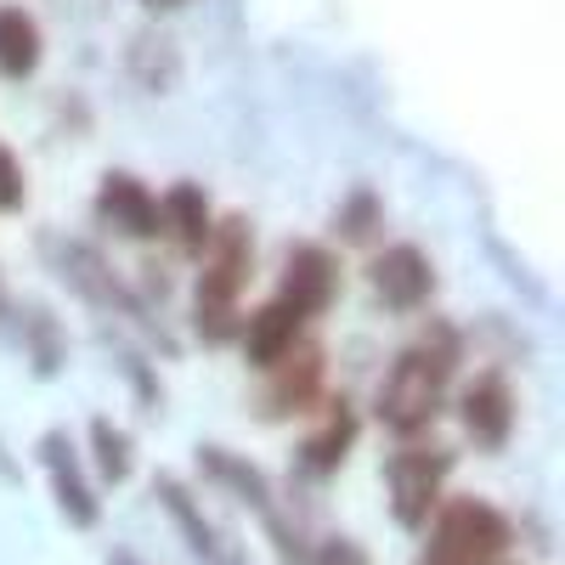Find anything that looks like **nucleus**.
<instances>
[{"mask_svg": "<svg viewBox=\"0 0 565 565\" xmlns=\"http://www.w3.org/2000/svg\"><path fill=\"white\" fill-rule=\"evenodd\" d=\"M114 565H136V559H130V554H114Z\"/></svg>", "mask_w": 565, "mask_h": 565, "instance_id": "21", "label": "nucleus"}, {"mask_svg": "<svg viewBox=\"0 0 565 565\" xmlns=\"http://www.w3.org/2000/svg\"><path fill=\"white\" fill-rule=\"evenodd\" d=\"M90 447H97V476L119 487L130 476V463H136L130 458V436L119 430L114 418H90Z\"/></svg>", "mask_w": 565, "mask_h": 565, "instance_id": "17", "label": "nucleus"}, {"mask_svg": "<svg viewBox=\"0 0 565 565\" xmlns=\"http://www.w3.org/2000/svg\"><path fill=\"white\" fill-rule=\"evenodd\" d=\"M367 282H373V295H380V306L391 311H424L436 295V266L430 255H424L418 244H385L380 255L367 260Z\"/></svg>", "mask_w": 565, "mask_h": 565, "instance_id": "5", "label": "nucleus"}, {"mask_svg": "<svg viewBox=\"0 0 565 565\" xmlns=\"http://www.w3.org/2000/svg\"><path fill=\"white\" fill-rule=\"evenodd\" d=\"M380 226H385V210H380V199H373L367 186H356V193L334 210V238L340 244H373Z\"/></svg>", "mask_w": 565, "mask_h": 565, "instance_id": "16", "label": "nucleus"}, {"mask_svg": "<svg viewBox=\"0 0 565 565\" xmlns=\"http://www.w3.org/2000/svg\"><path fill=\"white\" fill-rule=\"evenodd\" d=\"M159 503L175 514V526L186 532V537H193V548L204 554V559H215V565H232V554H226V543H221V532L204 521V514H199V503H193V492H186L181 481H159Z\"/></svg>", "mask_w": 565, "mask_h": 565, "instance_id": "14", "label": "nucleus"}, {"mask_svg": "<svg viewBox=\"0 0 565 565\" xmlns=\"http://www.w3.org/2000/svg\"><path fill=\"white\" fill-rule=\"evenodd\" d=\"M199 458H204V469H210L215 481L238 487L255 509H266V514H271V492H266V476H260V469H249L244 458H232L226 447H199Z\"/></svg>", "mask_w": 565, "mask_h": 565, "instance_id": "15", "label": "nucleus"}, {"mask_svg": "<svg viewBox=\"0 0 565 565\" xmlns=\"http://www.w3.org/2000/svg\"><path fill=\"white\" fill-rule=\"evenodd\" d=\"M340 295V255L328 244H289L277 277V300H289L306 322H317Z\"/></svg>", "mask_w": 565, "mask_h": 565, "instance_id": "4", "label": "nucleus"}, {"mask_svg": "<svg viewBox=\"0 0 565 565\" xmlns=\"http://www.w3.org/2000/svg\"><path fill=\"white\" fill-rule=\"evenodd\" d=\"M40 57H45V34H40V18L18 0L0 7V79H34L40 74Z\"/></svg>", "mask_w": 565, "mask_h": 565, "instance_id": "12", "label": "nucleus"}, {"mask_svg": "<svg viewBox=\"0 0 565 565\" xmlns=\"http://www.w3.org/2000/svg\"><path fill=\"white\" fill-rule=\"evenodd\" d=\"M141 7H153V12H175V7H186V0H141Z\"/></svg>", "mask_w": 565, "mask_h": 565, "instance_id": "20", "label": "nucleus"}, {"mask_svg": "<svg viewBox=\"0 0 565 565\" xmlns=\"http://www.w3.org/2000/svg\"><path fill=\"white\" fill-rule=\"evenodd\" d=\"M199 282H193V328L210 345H232L244 322V289L255 271V232L244 215H215V232L199 255Z\"/></svg>", "mask_w": 565, "mask_h": 565, "instance_id": "2", "label": "nucleus"}, {"mask_svg": "<svg viewBox=\"0 0 565 565\" xmlns=\"http://www.w3.org/2000/svg\"><path fill=\"white\" fill-rule=\"evenodd\" d=\"M97 221L114 226L119 238L148 244V238H159V193L130 170H108L97 181Z\"/></svg>", "mask_w": 565, "mask_h": 565, "instance_id": "8", "label": "nucleus"}, {"mask_svg": "<svg viewBox=\"0 0 565 565\" xmlns=\"http://www.w3.org/2000/svg\"><path fill=\"white\" fill-rule=\"evenodd\" d=\"M463 362V340H458V328L452 322H430L413 345L396 351L391 373H385V385H380V424L391 436L413 441L424 436L436 424L447 391H452V373Z\"/></svg>", "mask_w": 565, "mask_h": 565, "instance_id": "1", "label": "nucleus"}, {"mask_svg": "<svg viewBox=\"0 0 565 565\" xmlns=\"http://www.w3.org/2000/svg\"><path fill=\"white\" fill-rule=\"evenodd\" d=\"M306 340V317L289 306V300H266L260 311H249L244 322H238V345H244V362L249 367H271V362H282V356H289L295 345Z\"/></svg>", "mask_w": 565, "mask_h": 565, "instance_id": "9", "label": "nucleus"}, {"mask_svg": "<svg viewBox=\"0 0 565 565\" xmlns=\"http://www.w3.org/2000/svg\"><path fill=\"white\" fill-rule=\"evenodd\" d=\"M452 476V452L436 447V441H402L385 463V487H391V514H396V526L407 532H424L430 526V514L441 503V487Z\"/></svg>", "mask_w": 565, "mask_h": 565, "instance_id": "3", "label": "nucleus"}, {"mask_svg": "<svg viewBox=\"0 0 565 565\" xmlns=\"http://www.w3.org/2000/svg\"><path fill=\"white\" fill-rule=\"evenodd\" d=\"M311 559H317V565H367V554H362L351 537H328Z\"/></svg>", "mask_w": 565, "mask_h": 565, "instance_id": "19", "label": "nucleus"}, {"mask_svg": "<svg viewBox=\"0 0 565 565\" xmlns=\"http://www.w3.org/2000/svg\"><path fill=\"white\" fill-rule=\"evenodd\" d=\"M322 380H328V356L322 345L300 340L282 362L266 367V396H260V413L266 418H289V413H306L322 402Z\"/></svg>", "mask_w": 565, "mask_h": 565, "instance_id": "7", "label": "nucleus"}, {"mask_svg": "<svg viewBox=\"0 0 565 565\" xmlns=\"http://www.w3.org/2000/svg\"><path fill=\"white\" fill-rule=\"evenodd\" d=\"M458 418H463V436L481 452H503L509 436H514V385L498 367L476 373V380L458 391Z\"/></svg>", "mask_w": 565, "mask_h": 565, "instance_id": "6", "label": "nucleus"}, {"mask_svg": "<svg viewBox=\"0 0 565 565\" xmlns=\"http://www.w3.org/2000/svg\"><path fill=\"white\" fill-rule=\"evenodd\" d=\"M215 232V204L199 181H175L159 193V238H170L181 255H204Z\"/></svg>", "mask_w": 565, "mask_h": 565, "instance_id": "10", "label": "nucleus"}, {"mask_svg": "<svg viewBox=\"0 0 565 565\" xmlns=\"http://www.w3.org/2000/svg\"><path fill=\"white\" fill-rule=\"evenodd\" d=\"M29 204V170H23V159L12 153V141L0 136V215H12V210H23Z\"/></svg>", "mask_w": 565, "mask_h": 565, "instance_id": "18", "label": "nucleus"}, {"mask_svg": "<svg viewBox=\"0 0 565 565\" xmlns=\"http://www.w3.org/2000/svg\"><path fill=\"white\" fill-rule=\"evenodd\" d=\"M40 458H45V476H52V492H57V509L68 514V526L90 532V526L103 521V503H97V492L85 487L74 447H68L63 436H45V441H40Z\"/></svg>", "mask_w": 565, "mask_h": 565, "instance_id": "11", "label": "nucleus"}, {"mask_svg": "<svg viewBox=\"0 0 565 565\" xmlns=\"http://www.w3.org/2000/svg\"><path fill=\"white\" fill-rule=\"evenodd\" d=\"M351 447H356V413H351V402H334L328 418H322V430L300 447V463L311 469V476H334V469L351 458Z\"/></svg>", "mask_w": 565, "mask_h": 565, "instance_id": "13", "label": "nucleus"}]
</instances>
